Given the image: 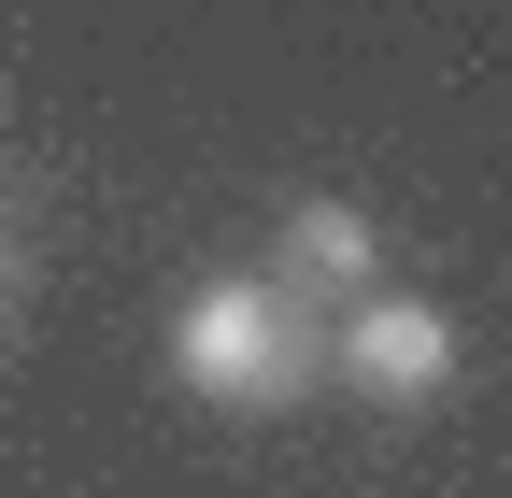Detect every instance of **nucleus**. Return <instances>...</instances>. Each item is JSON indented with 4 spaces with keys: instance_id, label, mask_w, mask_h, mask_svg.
I'll list each match as a JSON object with an SVG mask.
<instances>
[{
    "instance_id": "obj_1",
    "label": "nucleus",
    "mask_w": 512,
    "mask_h": 498,
    "mask_svg": "<svg viewBox=\"0 0 512 498\" xmlns=\"http://www.w3.org/2000/svg\"><path fill=\"white\" fill-rule=\"evenodd\" d=\"M171 385L214 413H285L313 385V299H285L271 271H214L171 314Z\"/></svg>"
},
{
    "instance_id": "obj_2",
    "label": "nucleus",
    "mask_w": 512,
    "mask_h": 498,
    "mask_svg": "<svg viewBox=\"0 0 512 498\" xmlns=\"http://www.w3.org/2000/svg\"><path fill=\"white\" fill-rule=\"evenodd\" d=\"M328 370H342L370 413H427V399L470 370V342H456V314H441V299H399V285H384V299H356V314H342Z\"/></svg>"
},
{
    "instance_id": "obj_3",
    "label": "nucleus",
    "mask_w": 512,
    "mask_h": 498,
    "mask_svg": "<svg viewBox=\"0 0 512 498\" xmlns=\"http://www.w3.org/2000/svg\"><path fill=\"white\" fill-rule=\"evenodd\" d=\"M271 285L299 299H342V314H356V299H384V214L370 200H299L285 214V242H271Z\"/></svg>"
}]
</instances>
